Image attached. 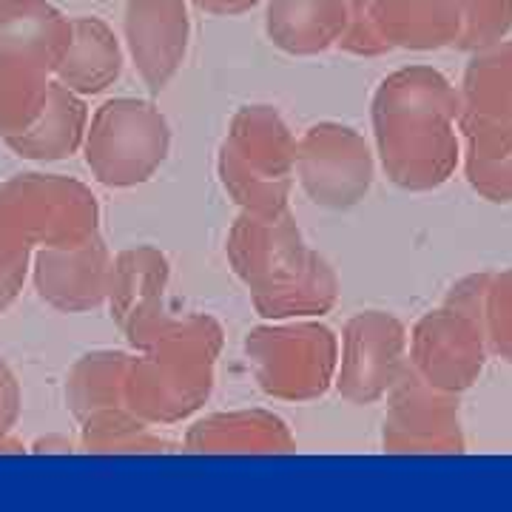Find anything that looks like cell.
<instances>
[{"instance_id": "1", "label": "cell", "mask_w": 512, "mask_h": 512, "mask_svg": "<svg viewBox=\"0 0 512 512\" xmlns=\"http://www.w3.org/2000/svg\"><path fill=\"white\" fill-rule=\"evenodd\" d=\"M461 97L433 66L384 77L373 97V131L387 177L410 191L450 180L458 163Z\"/></svg>"}, {"instance_id": "2", "label": "cell", "mask_w": 512, "mask_h": 512, "mask_svg": "<svg viewBox=\"0 0 512 512\" xmlns=\"http://www.w3.org/2000/svg\"><path fill=\"white\" fill-rule=\"evenodd\" d=\"M231 259L262 316H311L336 299V276L302 245L285 211H248L231 234Z\"/></svg>"}, {"instance_id": "3", "label": "cell", "mask_w": 512, "mask_h": 512, "mask_svg": "<svg viewBox=\"0 0 512 512\" xmlns=\"http://www.w3.org/2000/svg\"><path fill=\"white\" fill-rule=\"evenodd\" d=\"M128 336L134 345L151 350L143 362L128 367V407L157 421H177L197 410L211 387V362L220 345L217 328L208 319L160 325L154 313Z\"/></svg>"}, {"instance_id": "4", "label": "cell", "mask_w": 512, "mask_h": 512, "mask_svg": "<svg viewBox=\"0 0 512 512\" xmlns=\"http://www.w3.org/2000/svg\"><path fill=\"white\" fill-rule=\"evenodd\" d=\"M296 140L265 106L237 114L222 146V180L239 205L256 214L285 211Z\"/></svg>"}, {"instance_id": "5", "label": "cell", "mask_w": 512, "mask_h": 512, "mask_svg": "<svg viewBox=\"0 0 512 512\" xmlns=\"http://www.w3.org/2000/svg\"><path fill=\"white\" fill-rule=\"evenodd\" d=\"M0 231L29 251L80 245L97 234V205L74 180L29 174L0 185Z\"/></svg>"}, {"instance_id": "6", "label": "cell", "mask_w": 512, "mask_h": 512, "mask_svg": "<svg viewBox=\"0 0 512 512\" xmlns=\"http://www.w3.org/2000/svg\"><path fill=\"white\" fill-rule=\"evenodd\" d=\"M168 151L163 114L143 100H111L97 109L86 137V160L106 185H137L148 180Z\"/></svg>"}, {"instance_id": "7", "label": "cell", "mask_w": 512, "mask_h": 512, "mask_svg": "<svg viewBox=\"0 0 512 512\" xmlns=\"http://www.w3.org/2000/svg\"><path fill=\"white\" fill-rule=\"evenodd\" d=\"M259 382L282 399H313L328 390L336 373V339L328 328L299 325L282 330H256L248 339Z\"/></svg>"}, {"instance_id": "8", "label": "cell", "mask_w": 512, "mask_h": 512, "mask_svg": "<svg viewBox=\"0 0 512 512\" xmlns=\"http://www.w3.org/2000/svg\"><path fill=\"white\" fill-rule=\"evenodd\" d=\"M484 322L453 305L427 313L410 339V370L436 390L461 393L476 382L487 362Z\"/></svg>"}, {"instance_id": "9", "label": "cell", "mask_w": 512, "mask_h": 512, "mask_svg": "<svg viewBox=\"0 0 512 512\" xmlns=\"http://www.w3.org/2000/svg\"><path fill=\"white\" fill-rule=\"evenodd\" d=\"M299 180L316 205L350 208L373 183V157L353 128L325 123L311 128L296 143Z\"/></svg>"}, {"instance_id": "10", "label": "cell", "mask_w": 512, "mask_h": 512, "mask_svg": "<svg viewBox=\"0 0 512 512\" xmlns=\"http://www.w3.org/2000/svg\"><path fill=\"white\" fill-rule=\"evenodd\" d=\"M393 402L384 419V450L390 453H461L464 436L453 393L436 390L404 367L390 387Z\"/></svg>"}, {"instance_id": "11", "label": "cell", "mask_w": 512, "mask_h": 512, "mask_svg": "<svg viewBox=\"0 0 512 512\" xmlns=\"http://www.w3.org/2000/svg\"><path fill=\"white\" fill-rule=\"evenodd\" d=\"M407 333L396 316L367 311L353 316L345 328L339 367V393L356 404L382 399L404 373Z\"/></svg>"}, {"instance_id": "12", "label": "cell", "mask_w": 512, "mask_h": 512, "mask_svg": "<svg viewBox=\"0 0 512 512\" xmlns=\"http://www.w3.org/2000/svg\"><path fill=\"white\" fill-rule=\"evenodd\" d=\"M191 35L185 0H126V43L151 92H163L183 66Z\"/></svg>"}, {"instance_id": "13", "label": "cell", "mask_w": 512, "mask_h": 512, "mask_svg": "<svg viewBox=\"0 0 512 512\" xmlns=\"http://www.w3.org/2000/svg\"><path fill=\"white\" fill-rule=\"evenodd\" d=\"M72 37V20L49 0H0V63L55 74Z\"/></svg>"}, {"instance_id": "14", "label": "cell", "mask_w": 512, "mask_h": 512, "mask_svg": "<svg viewBox=\"0 0 512 512\" xmlns=\"http://www.w3.org/2000/svg\"><path fill=\"white\" fill-rule=\"evenodd\" d=\"M109 279V254L97 234L80 245L43 248L37 254V291L60 311L94 308L109 293Z\"/></svg>"}, {"instance_id": "15", "label": "cell", "mask_w": 512, "mask_h": 512, "mask_svg": "<svg viewBox=\"0 0 512 512\" xmlns=\"http://www.w3.org/2000/svg\"><path fill=\"white\" fill-rule=\"evenodd\" d=\"M373 18L387 49L430 52L456 46L461 37L453 0H373Z\"/></svg>"}, {"instance_id": "16", "label": "cell", "mask_w": 512, "mask_h": 512, "mask_svg": "<svg viewBox=\"0 0 512 512\" xmlns=\"http://www.w3.org/2000/svg\"><path fill=\"white\" fill-rule=\"evenodd\" d=\"M348 23L345 0H268L265 29L288 55H319L339 46Z\"/></svg>"}, {"instance_id": "17", "label": "cell", "mask_w": 512, "mask_h": 512, "mask_svg": "<svg viewBox=\"0 0 512 512\" xmlns=\"http://www.w3.org/2000/svg\"><path fill=\"white\" fill-rule=\"evenodd\" d=\"M120 43L100 18H74L69 46L57 63L55 77L77 94H100L120 77Z\"/></svg>"}, {"instance_id": "18", "label": "cell", "mask_w": 512, "mask_h": 512, "mask_svg": "<svg viewBox=\"0 0 512 512\" xmlns=\"http://www.w3.org/2000/svg\"><path fill=\"white\" fill-rule=\"evenodd\" d=\"M458 131L464 134L467 180L481 197L512 202V120L461 114Z\"/></svg>"}, {"instance_id": "19", "label": "cell", "mask_w": 512, "mask_h": 512, "mask_svg": "<svg viewBox=\"0 0 512 512\" xmlns=\"http://www.w3.org/2000/svg\"><path fill=\"white\" fill-rule=\"evenodd\" d=\"M86 131V106L74 97L72 89L52 80L43 114L23 134L9 137L6 143L29 160H60L80 146Z\"/></svg>"}, {"instance_id": "20", "label": "cell", "mask_w": 512, "mask_h": 512, "mask_svg": "<svg viewBox=\"0 0 512 512\" xmlns=\"http://www.w3.org/2000/svg\"><path fill=\"white\" fill-rule=\"evenodd\" d=\"M165 262L157 251H128L111 265L109 296L117 322L134 330L157 313L163 293Z\"/></svg>"}, {"instance_id": "21", "label": "cell", "mask_w": 512, "mask_h": 512, "mask_svg": "<svg viewBox=\"0 0 512 512\" xmlns=\"http://www.w3.org/2000/svg\"><path fill=\"white\" fill-rule=\"evenodd\" d=\"M461 114L512 120V40L473 52L461 80Z\"/></svg>"}, {"instance_id": "22", "label": "cell", "mask_w": 512, "mask_h": 512, "mask_svg": "<svg viewBox=\"0 0 512 512\" xmlns=\"http://www.w3.org/2000/svg\"><path fill=\"white\" fill-rule=\"evenodd\" d=\"M128 367L131 362L120 353L86 356L74 367L72 382H69V399H72L74 413L86 421L97 413L123 410L126 404H120V399H126Z\"/></svg>"}, {"instance_id": "23", "label": "cell", "mask_w": 512, "mask_h": 512, "mask_svg": "<svg viewBox=\"0 0 512 512\" xmlns=\"http://www.w3.org/2000/svg\"><path fill=\"white\" fill-rule=\"evenodd\" d=\"M191 447L200 450H214V447H228V450H259V447H291L288 433L282 430V421L265 413H239V416H217V419L202 421L200 427L188 439Z\"/></svg>"}, {"instance_id": "24", "label": "cell", "mask_w": 512, "mask_h": 512, "mask_svg": "<svg viewBox=\"0 0 512 512\" xmlns=\"http://www.w3.org/2000/svg\"><path fill=\"white\" fill-rule=\"evenodd\" d=\"M49 77L52 74L0 63V134L6 140L35 126L52 89Z\"/></svg>"}, {"instance_id": "25", "label": "cell", "mask_w": 512, "mask_h": 512, "mask_svg": "<svg viewBox=\"0 0 512 512\" xmlns=\"http://www.w3.org/2000/svg\"><path fill=\"white\" fill-rule=\"evenodd\" d=\"M461 18L458 49L476 52L504 40L512 29V0H453Z\"/></svg>"}, {"instance_id": "26", "label": "cell", "mask_w": 512, "mask_h": 512, "mask_svg": "<svg viewBox=\"0 0 512 512\" xmlns=\"http://www.w3.org/2000/svg\"><path fill=\"white\" fill-rule=\"evenodd\" d=\"M484 336L495 356L512 362V271L490 276L484 296Z\"/></svg>"}, {"instance_id": "27", "label": "cell", "mask_w": 512, "mask_h": 512, "mask_svg": "<svg viewBox=\"0 0 512 512\" xmlns=\"http://www.w3.org/2000/svg\"><path fill=\"white\" fill-rule=\"evenodd\" d=\"M348 9V23H345V35L339 40V46L350 52V55L376 57L390 52L387 43L376 29V18H373V0H345Z\"/></svg>"}, {"instance_id": "28", "label": "cell", "mask_w": 512, "mask_h": 512, "mask_svg": "<svg viewBox=\"0 0 512 512\" xmlns=\"http://www.w3.org/2000/svg\"><path fill=\"white\" fill-rule=\"evenodd\" d=\"M15 419H18V384L12 379L9 367L0 362V444L3 436L12 430Z\"/></svg>"}, {"instance_id": "29", "label": "cell", "mask_w": 512, "mask_h": 512, "mask_svg": "<svg viewBox=\"0 0 512 512\" xmlns=\"http://www.w3.org/2000/svg\"><path fill=\"white\" fill-rule=\"evenodd\" d=\"M194 6H200L208 15H242L248 9H254L259 0H191Z\"/></svg>"}]
</instances>
